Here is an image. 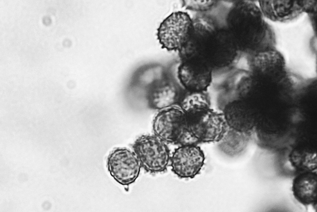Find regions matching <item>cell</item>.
I'll return each mask as SVG.
<instances>
[{
	"label": "cell",
	"instance_id": "6da1fadb",
	"mask_svg": "<svg viewBox=\"0 0 317 212\" xmlns=\"http://www.w3.org/2000/svg\"><path fill=\"white\" fill-rule=\"evenodd\" d=\"M152 127L154 135L167 143L179 146L198 144L189 129L186 114L180 106L160 110L154 119Z\"/></svg>",
	"mask_w": 317,
	"mask_h": 212
},
{
	"label": "cell",
	"instance_id": "7a4b0ae2",
	"mask_svg": "<svg viewBox=\"0 0 317 212\" xmlns=\"http://www.w3.org/2000/svg\"><path fill=\"white\" fill-rule=\"evenodd\" d=\"M132 148L141 168L146 172L156 173L167 170L170 163V150L166 143L154 135L140 136Z\"/></svg>",
	"mask_w": 317,
	"mask_h": 212
},
{
	"label": "cell",
	"instance_id": "3957f363",
	"mask_svg": "<svg viewBox=\"0 0 317 212\" xmlns=\"http://www.w3.org/2000/svg\"><path fill=\"white\" fill-rule=\"evenodd\" d=\"M186 114L189 129L199 143L219 142L229 128L222 111L211 108L202 112Z\"/></svg>",
	"mask_w": 317,
	"mask_h": 212
},
{
	"label": "cell",
	"instance_id": "277c9868",
	"mask_svg": "<svg viewBox=\"0 0 317 212\" xmlns=\"http://www.w3.org/2000/svg\"><path fill=\"white\" fill-rule=\"evenodd\" d=\"M259 4L265 18L282 23L291 22L317 7L315 0L259 1Z\"/></svg>",
	"mask_w": 317,
	"mask_h": 212
},
{
	"label": "cell",
	"instance_id": "5b68a950",
	"mask_svg": "<svg viewBox=\"0 0 317 212\" xmlns=\"http://www.w3.org/2000/svg\"><path fill=\"white\" fill-rule=\"evenodd\" d=\"M108 170L118 183L128 186L138 177L140 163L134 152L125 148H118L109 155L107 161Z\"/></svg>",
	"mask_w": 317,
	"mask_h": 212
},
{
	"label": "cell",
	"instance_id": "8992f818",
	"mask_svg": "<svg viewBox=\"0 0 317 212\" xmlns=\"http://www.w3.org/2000/svg\"><path fill=\"white\" fill-rule=\"evenodd\" d=\"M189 23L184 12H173L162 22L157 29V39L162 48L178 51L183 46Z\"/></svg>",
	"mask_w": 317,
	"mask_h": 212
},
{
	"label": "cell",
	"instance_id": "52a82bcc",
	"mask_svg": "<svg viewBox=\"0 0 317 212\" xmlns=\"http://www.w3.org/2000/svg\"><path fill=\"white\" fill-rule=\"evenodd\" d=\"M205 157L198 145L179 146L171 156L172 171L180 178H193L198 174L204 164Z\"/></svg>",
	"mask_w": 317,
	"mask_h": 212
},
{
	"label": "cell",
	"instance_id": "ba28073f",
	"mask_svg": "<svg viewBox=\"0 0 317 212\" xmlns=\"http://www.w3.org/2000/svg\"><path fill=\"white\" fill-rule=\"evenodd\" d=\"M177 76L184 89L190 93L206 92L214 77L212 71L186 61H182L178 66Z\"/></svg>",
	"mask_w": 317,
	"mask_h": 212
},
{
	"label": "cell",
	"instance_id": "9c48e42d",
	"mask_svg": "<svg viewBox=\"0 0 317 212\" xmlns=\"http://www.w3.org/2000/svg\"><path fill=\"white\" fill-rule=\"evenodd\" d=\"M292 182V191L295 199L304 206H316V171L297 173Z\"/></svg>",
	"mask_w": 317,
	"mask_h": 212
},
{
	"label": "cell",
	"instance_id": "30bf717a",
	"mask_svg": "<svg viewBox=\"0 0 317 212\" xmlns=\"http://www.w3.org/2000/svg\"><path fill=\"white\" fill-rule=\"evenodd\" d=\"M222 111L228 127L240 132L246 133L250 127V110L246 100L236 98L228 101Z\"/></svg>",
	"mask_w": 317,
	"mask_h": 212
},
{
	"label": "cell",
	"instance_id": "8fae6325",
	"mask_svg": "<svg viewBox=\"0 0 317 212\" xmlns=\"http://www.w3.org/2000/svg\"><path fill=\"white\" fill-rule=\"evenodd\" d=\"M149 95L150 106L161 110L179 104L185 94H182L172 82L164 81L154 88Z\"/></svg>",
	"mask_w": 317,
	"mask_h": 212
},
{
	"label": "cell",
	"instance_id": "7c38bea8",
	"mask_svg": "<svg viewBox=\"0 0 317 212\" xmlns=\"http://www.w3.org/2000/svg\"><path fill=\"white\" fill-rule=\"evenodd\" d=\"M252 85L251 76L246 70L228 77L224 88L227 93L232 97L231 100L245 97L251 90Z\"/></svg>",
	"mask_w": 317,
	"mask_h": 212
},
{
	"label": "cell",
	"instance_id": "4fadbf2b",
	"mask_svg": "<svg viewBox=\"0 0 317 212\" xmlns=\"http://www.w3.org/2000/svg\"><path fill=\"white\" fill-rule=\"evenodd\" d=\"M186 114H194L206 111L211 108L210 99L206 92H187L179 104Z\"/></svg>",
	"mask_w": 317,
	"mask_h": 212
},
{
	"label": "cell",
	"instance_id": "5bb4252c",
	"mask_svg": "<svg viewBox=\"0 0 317 212\" xmlns=\"http://www.w3.org/2000/svg\"><path fill=\"white\" fill-rule=\"evenodd\" d=\"M246 133L236 131L229 127L227 132L219 142V148L229 155L242 152L246 147L247 139Z\"/></svg>",
	"mask_w": 317,
	"mask_h": 212
}]
</instances>
